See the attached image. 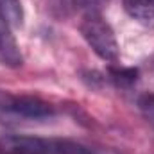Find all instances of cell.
<instances>
[{
	"label": "cell",
	"instance_id": "6",
	"mask_svg": "<svg viewBox=\"0 0 154 154\" xmlns=\"http://www.w3.org/2000/svg\"><path fill=\"white\" fill-rule=\"evenodd\" d=\"M0 18L9 27H22L23 25V7L20 0H0Z\"/></svg>",
	"mask_w": 154,
	"mask_h": 154
},
{
	"label": "cell",
	"instance_id": "5",
	"mask_svg": "<svg viewBox=\"0 0 154 154\" xmlns=\"http://www.w3.org/2000/svg\"><path fill=\"white\" fill-rule=\"evenodd\" d=\"M124 9L143 27L154 29V0H124Z\"/></svg>",
	"mask_w": 154,
	"mask_h": 154
},
{
	"label": "cell",
	"instance_id": "1",
	"mask_svg": "<svg viewBox=\"0 0 154 154\" xmlns=\"http://www.w3.org/2000/svg\"><path fill=\"white\" fill-rule=\"evenodd\" d=\"M79 31L90 48L106 63H116L120 48L111 25L106 22L102 13H84Z\"/></svg>",
	"mask_w": 154,
	"mask_h": 154
},
{
	"label": "cell",
	"instance_id": "8",
	"mask_svg": "<svg viewBox=\"0 0 154 154\" xmlns=\"http://www.w3.org/2000/svg\"><path fill=\"white\" fill-rule=\"evenodd\" d=\"M138 108L142 115L145 116V120L154 127V93H143L138 99Z\"/></svg>",
	"mask_w": 154,
	"mask_h": 154
},
{
	"label": "cell",
	"instance_id": "3",
	"mask_svg": "<svg viewBox=\"0 0 154 154\" xmlns=\"http://www.w3.org/2000/svg\"><path fill=\"white\" fill-rule=\"evenodd\" d=\"M0 108L25 118H48L56 113L48 102L31 95H0Z\"/></svg>",
	"mask_w": 154,
	"mask_h": 154
},
{
	"label": "cell",
	"instance_id": "9",
	"mask_svg": "<svg viewBox=\"0 0 154 154\" xmlns=\"http://www.w3.org/2000/svg\"><path fill=\"white\" fill-rule=\"evenodd\" d=\"M108 2L109 0H72V5H75L82 13H100Z\"/></svg>",
	"mask_w": 154,
	"mask_h": 154
},
{
	"label": "cell",
	"instance_id": "2",
	"mask_svg": "<svg viewBox=\"0 0 154 154\" xmlns=\"http://www.w3.org/2000/svg\"><path fill=\"white\" fill-rule=\"evenodd\" d=\"M20 154H104L99 149L66 138H32L13 136L7 140Z\"/></svg>",
	"mask_w": 154,
	"mask_h": 154
},
{
	"label": "cell",
	"instance_id": "7",
	"mask_svg": "<svg viewBox=\"0 0 154 154\" xmlns=\"http://www.w3.org/2000/svg\"><path fill=\"white\" fill-rule=\"evenodd\" d=\"M109 79L116 86H131L138 79V70L136 68H124V66H109L108 68Z\"/></svg>",
	"mask_w": 154,
	"mask_h": 154
},
{
	"label": "cell",
	"instance_id": "4",
	"mask_svg": "<svg viewBox=\"0 0 154 154\" xmlns=\"http://www.w3.org/2000/svg\"><path fill=\"white\" fill-rule=\"evenodd\" d=\"M0 61L11 68H18L23 63L18 43L11 34V27L0 18Z\"/></svg>",
	"mask_w": 154,
	"mask_h": 154
}]
</instances>
